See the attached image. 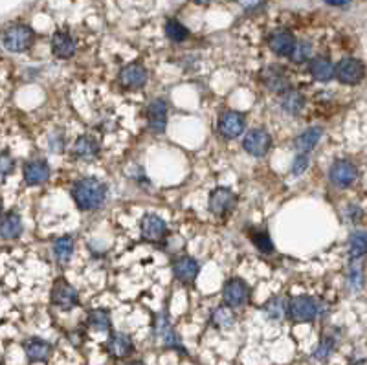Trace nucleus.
I'll return each mask as SVG.
<instances>
[{
  "label": "nucleus",
  "mask_w": 367,
  "mask_h": 365,
  "mask_svg": "<svg viewBox=\"0 0 367 365\" xmlns=\"http://www.w3.org/2000/svg\"><path fill=\"white\" fill-rule=\"evenodd\" d=\"M72 199L79 210H97L107 199V185L97 178H81L72 187Z\"/></svg>",
  "instance_id": "f257e3e1"
},
{
  "label": "nucleus",
  "mask_w": 367,
  "mask_h": 365,
  "mask_svg": "<svg viewBox=\"0 0 367 365\" xmlns=\"http://www.w3.org/2000/svg\"><path fill=\"white\" fill-rule=\"evenodd\" d=\"M2 42H4L6 50L24 52L33 42V30L26 24H13L4 31Z\"/></svg>",
  "instance_id": "f03ea898"
},
{
  "label": "nucleus",
  "mask_w": 367,
  "mask_h": 365,
  "mask_svg": "<svg viewBox=\"0 0 367 365\" xmlns=\"http://www.w3.org/2000/svg\"><path fill=\"white\" fill-rule=\"evenodd\" d=\"M287 314L290 316L296 323H309V321L316 320V300H312L311 295H297V297L290 300V303H288Z\"/></svg>",
  "instance_id": "7ed1b4c3"
},
{
  "label": "nucleus",
  "mask_w": 367,
  "mask_h": 365,
  "mask_svg": "<svg viewBox=\"0 0 367 365\" xmlns=\"http://www.w3.org/2000/svg\"><path fill=\"white\" fill-rule=\"evenodd\" d=\"M52 303L61 311H70L79 305V295L74 286L66 279H57L52 288Z\"/></svg>",
  "instance_id": "20e7f679"
},
{
  "label": "nucleus",
  "mask_w": 367,
  "mask_h": 365,
  "mask_svg": "<svg viewBox=\"0 0 367 365\" xmlns=\"http://www.w3.org/2000/svg\"><path fill=\"white\" fill-rule=\"evenodd\" d=\"M334 75L343 85H358L364 79V63L354 57H345L334 66Z\"/></svg>",
  "instance_id": "39448f33"
},
{
  "label": "nucleus",
  "mask_w": 367,
  "mask_h": 365,
  "mask_svg": "<svg viewBox=\"0 0 367 365\" xmlns=\"http://www.w3.org/2000/svg\"><path fill=\"white\" fill-rule=\"evenodd\" d=\"M222 297H224V303L232 309H239V306H244L250 300V288L242 279L235 277V279H230L224 285V290H222Z\"/></svg>",
  "instance_id": "423d86ee"
},
{
  "label": "nucleus",
  "mask_w": 367,
  "mask_h": 365,
  "mask_svg": "<svg viewBox=\"0 0 367 365\" xmlns=\"http://www.w3.org/2000/svg\"><path fill=\"white\" fill-rule=\"evenodd\" d=\"M242 147L247 150L248 155L256 156V158H261L270 150L272 147V136L268 134L267 130L263 129H253L250 130L242 141Z\"/></svg>",
  "instance_id": "0eeeda50"
},
{
  "label": "nucleus",
  "mask_w": 367,
  "mask_h": 365,
  "mask_svg": "<svg viewBox=\"0 0 367 365\" xmlns=\"http://www.w3.org/2000/svg\"><path fill=\"white\" fill-rule=\"evenodd\" d=\"M244 129H247V120H244V116L241 112H235V110H228L219 120V132L228 140H233L237 136H241Z\"/></svg>",
  "instance_id": "6e6552de"
},
{
  "label": "nucleus",
  "mask_w": 367,
  "mask_h": 365,
  "mask_svg": "<svg viewBox=\"0 0 367 365\" xmlns=\"http://www.w3.org/2000/svg\"><path fill=\"white\" fill-rule=\"evenodd\" d=\"M331 182L338 187H349L357 182L358 169L357 165L348 160H336L329 171Z\"/></svg>",
  "instance_id": "1a4fd4ad"
},
{
  "label": "nucleus",
  "mask_w": 367,
  "mask_h": 365,
  "mask_svg": "<svg viewBox=\"0 0 367 365\" xmlns=\"http://www.w3.org/2000/svg\"><path fill=\"white\" fill-rule=\"evenodd\" d=\"M167 125V105L164 100H153L147 105V127L155 134H162Z\"/></svg>",
  "instance_id": "9d476101"
},
{
  "label": "nucleus",
  "mask_w": 367,
  "mask_h": 365,
  "mask_svg": "<svg viewBox=\"0 0 367 365\" xmlns=\"http://www.w3.org/2000/svg\"><path fill=\"white\" fill-rule=\"evenodd\" d=\"M167 235V224L158 215H146L141 220V239L147 242H162Z\"/></svg>",
  "instance_id": "9b49d317"
},
{
  "label": "nucleus",
  "mask_w": 367,
  "mask_h": 365,
  "mask_svg": "<svg viewBox=\"0 0 367 365\" xmlns=\"http://www.w3.org/2000/svg\"><path fill=\"white\" fill-rule=\"evenodd\" d=\"M198 272H201V265L189 256L180 257V259H176L175 263H173V274H175L176 279L180 281V283H184V285L193 283V281L196 279Z\"/></svg>",
  "instance_id": "f8f14e48"
},
{
  "label": "nucleus",
  "mask_w": 367,
  "mask_h": 365,
  "mask_svg": "<svg viewBox=\"0 0 367 365\" xmlns=\"http://www.w3.org/2000/svg\"><path fill=\"white\" fill-rule=\"evenodd\" d=\"M146 81L147 70L141 65H138V63L125 66V68L120 72V83L127 91H138V88H141V86L146 85Z\"/></svg>",
  "instance_id": "ddd939ff"
},
{
  "label": "nucleus",
  "mask_w": 367,
  "mask_h": 365,
  "mask_svg": "<svg viewBox=\"0 0 367 365\" xmlns=\"http://www.w3.org/2000/svg\"><path fill=\"white\" fill-rule=\"evenodd\" d=\"M294 45H296V37L292 36V31L288 30H276L268 37L270 50L276 55H281V57H288L294 50Z\"/></svg>",
  "instance_id": "4468645a"
},
{
  "label": "nucleus",
  "mask_w": 367,
  "mask_h": 365,
  "mask_svg": "<svg viewBox=\"0 0 367 365\" xmlns=\"http://www.w3.org/2000/svg\"><path fill=\"white\" fill-rule=\"evenodd\" d=\"M235 201L237 199L232 191L226 189V187H219L210 195V210L219 217L226 215L228 211L233 208Z\"/></svg>",
  "instance_id": "2eb2a0df"
},
{
  "label": "nucleus",
  "mask_w": 367,
  "mask_h": 365,
  "mask_svg": "<svg viewBox=\"0 0 367 365\" xmlns=\"http://www.w3.org/2000/svg\"><path fill=\"white\" fill-rule=\"evenodd\" d=\"M261 77L265 86L270 88L272 92L283 94L285 91H288V77L279 66H268V68H265L261 72Z\"/></svg>",
  "instance_id": "dca6fc26"
},
{
  "label": "nucleus",
  "mask_w": 367,
  "mask_h": 365,
  "mask_svg": "<svg viewBox=\"0 0 367 365\" xmlns=\"http://www.w3.org/2000/svg\"><path fill=\"white\" fill-rule=\"evenodd\" d=\"M156 336L160 338L162 343L166 347H171V349H180L184 352V347H182L180 340H178V336L175 334V330H173L171 323L167 320L166 316H158L156 318Z\"/></svg>",
  "instance_id": "f3484780"
},
{
  "label": "nucleus",
  "mask_w": 367,
  "mask_h": 365,
  "mask_svg": "<svg viewBox=\"0 0 367 365\" xmlns=\"http://www.w3.org/2000/svg\"><path fill=\"white\" fill-rule=\"evenodd\" d=\"M52 52L59 59H70L72 55L76 54V40L66 31H57L56 36L52 37Z\"/></svg>",
  "instance_id": "a211bd4d"
},
{
  "label": "nucleus",
  "mask_w": 367,
  "mask_h": 365,
  "mask_svg": "<svg viewBox=\"0 0 367 365\" xmlns=\"http://www.w3.org/2000/svg\"><path fill=\"white\" fill-rule=\"evenodd\" d=\"M50 167L45 160H33L24 165V180L28 185H39L48 180Z\"/></svg>",
  "instance_id": "6ab92c4d"
},
{
  "label": "nucleus",
  "mask_w": 367,
  "mask_h": 365,
  "mask_svg": "<svg viewBox=\"0 0 367 365\" xmlns=\"http://www.w3.org/2000/svg\"><path fill=\"white\" fill-rule=\"evenodd\" d=\"M74 155L81 160H94L100 155V143L91 134L79 136L74 143Z\"/></svg>",
  "instance_id": "aec40b11"
},
{
  "label": "nucleus",
  "mask_w": 367,
  "mask_h": 365,
  "mask_svg": "<svg viewBox=\"0 0 367 365\" xmlns=\"http://www.w3.org/2000/svg\"><path fill=\"white\" fill-rule=\"evenodd\" d=\"M24 352L30 362H45L50 358L52 345L48 341L39 340V338H31L24 343Z\"/></svg>",
  "instance_id": "412c9836"
},
{
  "label": "nucleus",
  "mask_w": 367,
  "mask_h": 365,
  "mask_svg": "<svg viewBox=\"0 0 367 365\" xmlns=\"http://www.w3.org/2000/svg\"><path fill=\"white\" fill-rule=\"evenodd\" d=\"M22 233V219L19 213L11 211L4 219L0 220V237L6 240H13Z\"/></svg>",
  "instance_id": "4be33fe9"
},
{
  "label": "nucleus",
  "mask_w": 367,
  "mask_h": 365,
  "mask_svg": "<svg viewBox=\"0 0 367 365\" xmlns=\"http://www.w3.org/2000/svg\"><path fill=\"white\" fill-rule=\"evenodd\" d=\"M132 349H134V345H132L131 338L127 334H120V332L112 334L109 343H107V350H109L114 358H125V356L131 355Z\"/></svg>",
  "instance_id": "5701e85b"
},
{
  "label": "nucleus",
  "mask_w": 367,
  "mask_h": 365,
  "mask_svg": "<svg viewBox=\"0 0 367 365\" xmlns=\"http://www.w3.org/2000/svg\"><path fill=\"white\" fill-rule=\"evenodd\" d=\"M309 72L316 81H329L334 77V65L327 57H314L309 65Z\"/></svg>",
  "instance_id": "b1692460"
},
{
  "label": "nucleus",
  "mask_w": 367,
  "mask_h": 365,
  "mask_svg": "<svg viewBox=\"0 0 367 365\" xmlns=\"http://www.w3.org/2000/svg\"><path fill=\"white\" fill-rule=\"evenodd\" d=\"M322 127H311V129H307L303 134H299L296 138V149L299 150V153H305V155H307V153H311V150L318 146V141L322 140Z\"/></svg>",
  "instance_id": "393cba45"
},
{
  "label": "nucleus",
  "mask_w": 367,
  "mask_h": 365,
  "mask_svg": "<svg viewBox=\"0 0 367 365\" xmlns=\"http://www.w3.org/2000/svg\"><path fill=\"white\" fill-rule=\"evenodd\" d=\"M281 107L285 112L296 116L299 114L303 110V107H305V98L296 91H285L281 94Z\"/></svg>",
  "instance_id": "a878e982"
},
{
  "label": "nucleus",
  "mask_w": 367,
  "mask_h": 365,
  "mask_svg": "<svg viewBox=\"0 0 367 365\" xmlns=\"http://www.w3.org/2000/svg\"><path fill=\"white\" fill-rule=\"evenodd\" d=\"M287 301H285V297H272L270 301H268L267 305L263 306V311H265V314L270 318V320L274 321H281L285 316H287Z\"/></svg>",
  "instance_id": "bb28decb"
},
{
  "label": "nucleus",
  "mask_w": 367,
  "mask_h": 365,
  "mask_svg": "<svg viewBox=\"0 0 367 365\" xmlns=\"http://www.w3.org/2000/svg\"><path fill=\"white\" fill-rule=\"evenodd\" d=\"M88 327H92L94 330L105 332L111 329V314L105 309H96V311L88 312Z\"/></svg>",
  "instance_id": "cd10ccee"
},
{
  "label": "nucleus",
  "mask_w": 367,
  "mask_h": 365,
  "mask_svg": "<svg viewBox=\"0 0 367 365\" xmlns=\"http://www.w3.org/2000/svg\"><path fill=\"white\" fill-rule=\"evenodd\" d=\"M212 323L219 329H228L235 323V314H233L232 306H219L212 314Z\"/></svg>",
  "instance_id": "c85d7f7f"
},
{
  "label": "nucleus",
  "mask_w": 367,
  "mask_h": 365,
  "mask_svg": "<svg viewBox=\"0 0 367 365\" xmlns=\"http://www.w3.org/2000/svg\"><path fill=\"white\" fill-rule=\"evenodd\" d=\"M166 36L167 39H171L173 42H184L189 37V31L182 22L175 19H169L166 22Z\"/></svg>",
  "instance_id": "c756f323"
},
{
  "label": "nucleus",
  "mask_w": 367,
  "mask_h": 365,
  "mask_svg": "<svg viewBox=\"0 0 367 365\" xmlns=\"http://www.w3.org/2000/svg\"><path fill=\"white\" fill-rule=\"evenodd\" d=\"M54 254H56V257L61 263H66L72 257V254H74V239L68 235L57 239L54 242Z\"/></svg>",
  "instance_id": "7c9ffc66"
},
{
  "label": "nucleus",
  "mask_w": 367,
  "mask_h": 365,
  "mask_svg": "<svg viewBox=\"0 0 367 365\" xmlns=\"http://www.w3.org/2000/svg\"><path fill=\"white\" fill-rule=\"evenodd\" d=\"M367 251V239L364 231H357L349 240V254L352 259H362Z\"/></svg>",
  "instance_id": "2f4dec72"
},
{
  "label": "nucleus",
  "mask_w": 367,
  "mask_h": 365,
  "mask_svg": "<svg viewBox=\"0 0 367 365\" xmlns=\"http://www.w3.org/2000/svg\"><path fill=\"white\" fill-rule=\"evenodd\" d=\"M311 54H312L311 42H309V40H299V42L294 45V50H292V54L288 55V57L292 59V63L299 65V63H305V61L311 59Z\"/></svg>",
  "instance_id": "473e14b6"
},
{
  "label": "nucleus",
  "mask_w": 367,
  "mask_h": 365,
  "mask_svg": "<svg viewBox=\"0 0 367 365\" xmlns=\"http://www.w3.org/2000/svg\"><path fill=\"white\" fill-rule=\"evenodd\" d=\"M250 239L256 244L257 250L263 251V254H272L274 251V242H272L267 231H251Z\"/></svg>",
  "instance_id": "72a5a7b5"
},
{
  "label": "nucleus",
  "mask_w": 367,
  "mask_h": 365,
  "mask_svg": "<svg viewBox=\"0 0 367 365\" xmlns=\"http://www.w3.org/2000/svg\"><path fill=\"white\" fill-rule=\"evenodd\" d=\"M334 345H336V340H334V338H331V336H323L322 343L318 345L316 352H314V358H318V360H325V358H329V356L332 355V350H334Z\"/></svg>",
  "instance_id": "f704fd0d"
},
{
  "label": "nucleus",
  "mask_w": 367,
  "mask_h": 365,
  "mask_svg": "<svg viewBox=\"0 0 367 365\" xmlns=\"http://www.w3.org/2000/svg\"><path fill=\"white\" fill-rule=\"evenodd\" d=\"M309 167V156L305 153H302L299 156H296L294 165H292V175L294 176H302Z\"/></svg>",
  "instance_id": "c9c22d12"
},
{
  "label": "nucleus",
  "mask_w": 367,
  "mask_h": 365,
  "mask_svg": "<svg viewBox=\"0 0 367 365\" xmlns=\"http://www.w3.org/2000/svg\"><path fill=\"white\" fill-rule=\"evenodd\" d=\"M11 169H13V160H11L10 155H0V173L2 175H8V173H11Z\"/></svg>",
  "instance_id": "e433bc0d"
},
{
  "label": "nucleus",
  "mask_w": 367,
  "mask_h": 365,
  "mask_svg": "<svg viewBox=\"0 0 367 365\" xmlns=\"http://www.w3.org/2000/svg\"><path fill=\"white\" fill-rule=\"evenodd\" d=\"M323 2L329 6H336V8H345V6H349L351 0H323Z\"/></svg>",
  "instance_id": "4c0bfd02"
},
{
  "label": "nucleus",
  "mask_w": 367,
  "mask_h": 365,
  "mask_svg": "<svg viewBox=\"0 0 367 365\" xmlns=\"http://www.w3.org/2000/svg\"><path fill=\"white\" fill-rule=\"evenodd\" d=\"M193 2H195V4H198V6H206V4H210L212 0H193Z\"/></svg>",
  "instance_id": "58836bf2"
},
{
  "label": "nucleus",
  "mask_w": 367,
  "mask_h": 365,
  "mask_svg": "<svg viewBox=\"0 0 367 365\" xmlns=\"http://www.w3.org/2000/svg\"><path fill=\"white\" fill-rule=\"evenodd\" d=\"M127 365H146V364H141V362H131V364H127Z\"/></svg>",
  "instance_id": "ea45409f"
},
{
  "label": "nucleus",
  "mask_w": 367,
  "mask_h": 365,
  "mask_svg": "<svg viewBox=\"0 0 367 365\" xmlns=\"http://www.w3.org/2000/svg\"><path fill=\"white\" fill-rule=\"evenodd\" d=\"M0 215H2V205H0Z\"/></svg>",
  "instance_id": "a19ab883"
}]
</instances>
